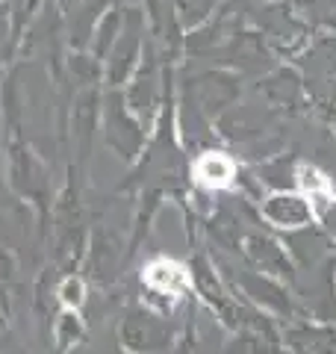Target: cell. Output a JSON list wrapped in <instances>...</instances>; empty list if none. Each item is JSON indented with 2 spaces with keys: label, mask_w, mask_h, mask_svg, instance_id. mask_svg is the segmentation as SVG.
<instances>
[{
  "label": "cell",
  "mask_w": 336,
  "mask_h": 354,
  "mask_svg": "<svg viewBox=\"0 0 336 354\" xmlns=\"http://www.w3.org/2000/svg\"><path fill=\"white\" fill-rule=\"evenodd\" d=\"M142 283L148 290L160 292V295H171V298H183L192 290V278H189V269L177 260L168 257H156L142 269Z\"/></svg>",
  "instance_id": "obj_1"
},
{
  "label": "cell",
  "mask_w": 336,
  "mask_h": 354,
  "mask_svg": "<svg viewBox=\"0 0 336 354\" xmlns=\"http://www.w3.org/2000/svg\"><path fill=\"white\" fill-rule=\"evenodd\" d=\"M192 177H195L198 186H204V189H227L233 183V177H236V162L221 151H207L195 160Z\"/></svg>",
  "instance_id": "obj_2"
},
{
  "label": "cell",
  "mask_w": 336,
  "mask_h": 354,
  "mask_svg": "<svg viewBox=\"0 0 336 354\" xmlns=\"http://www.w3.org/2000/svg\"><path fill=\"white\" fill-rule=\"evenodd\" d=\"M265 216L272 218L277 227H304V225H310L312 209L304 198H298V195H272L265 204Z\"/></svg>",
  "instance_id": "obj_3"
},
{
  "label": "cell",
  "mask_w": 336,
  "mask_h": 354,
  "mask_svg": "<svg viewBox=\"0 0 336 354\" xmlns=\"http://www.w3.org/2000/svg\"><path fill=\"white\" fill-rule=\"evenodd\" d=\"M83 292H86V286H83L80 278H65L62 286H59V301H62V307H68V310L80 307L83 304Z\"/></svg>",
  "instance_id": "obj_4"
}]
</instances>
